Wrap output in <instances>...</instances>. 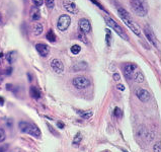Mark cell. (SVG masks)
Returning <instances> with one entry per match:
<instances>
[{"mask_svg":"<svg viewBox=\"0 0 161 152\" xmlns=\"http://www.w3.org/2000/svg\"><path fill=\"white\" fill-rule=\"evenodd\" d=\"M132 6L136 14L139 16H145L148 12L146 0H132Z\"/></svg>","mask_w":161,"mask_h":152,"instance_id":"cell-3","label":"cell"},{"mask_svg":"<svg viewBox=\"0 0 161 152\" xmlns=\"http://www.w3.org/2000/svg\"><path fill=\"white\" fill-rule=\"evenodd\" d=\"M13 152H19V151H13Z\"/></svg>","mask_w":161,"mask_h":152,"instance_id":"cell-42","label":"cell"},{"mask_svg":"<svg viewBox=\"0 0 161 152\" xmlns=\"http://www.w3.org/2000/svg\"><path fill=\"white\" fill-rule=\"evenodd\" d=\"M90 1H92V2L94 3V4H95V5H97V6H99V8H101V9H103V10H104V8L103 7V5H101V4H100V3H99V1H97V0H90Z\"/></svg>","mask_w":161,"mask_h":152,"instance_id":"cell-34","label":"cell"},{"mask_svg":"<svg viewBox=\"0 0 161 152\" xmlns=\"http://www.w3.org/2000/svg\"><path fill=\"white\" fill-rule=\"evenodd\" d=\"M19 129L22 132L30 134V135L40 138L41 137V131L38 128L37 125H34L33 123H29V122H24V121H22L19 123Z\"/></svg>","mask_w":161,"mask_h":152,"instance_id":"cell-2","label":"cell"},{"mask_svg":"<svg viewBox=\"0 0 161 152\" xmlns=\"http://www.w3.org/2000/svg\"><path fill=\"white\" fill-rule=\"evenodd\" d=\"M82 140V136H81V133H77L76 134V136L74 137V140H73V143L74 144H79L80 143V141Z\"/></svg>","mask_w":161,"mask_h":152,"instance_id":"cell-26","label":"cell"},{"mask_svg":"<svg viewBox=\"0 0 161 152\" xmlns=\"http://www.w3.org/2000/svg\"><path fill=\"white\" fill-rule=\"evenodd\" d=\"M6 138V135H5V131L2 129V128H0V143H2L3 141L5 140Z\"/></svg>","mask_w":161,"mask_h":152,"instance_id":"cell-28","label":"cell"},{"mask_svg":"<svg viewBox=\"0 0 161 152\" xmlns=\"http://www.w3.org/2000/svg\"><path fill=\"white\" fill-rule=\"evenodd\" d=\"M46 38H47V40L50 41L51 43H55L56 42V39H57V37H56V34H55L53 30H49V32L47 33V34H46Z\"/></svg>","mask_w":161,"mask_h":152,"instance_id":"cell-21","label":"cell"},{"mask_svg":"<svg viewBox=\"0 0 161 152\" xmlns=\"http://www.w3.org/2000/svg\"><path fill=\"white\" fill-rule=\"evenodd\" d=\"M72 83L77 89H83L90 85V80L87 77H84V76H78V77H75L73 79Z\"/></svg>","mask_w":161,"mask_h":152,"instance_id":"cell-5","label":"cell"},{"mask_svg":"<svg viewBox=\"0 0 161 152\" xmlns=\"http://www.w3.org/2000/svg\"><path fill=\"white\" fill-rule=\"evenodd\" d=\"M106 42L108 47H111V33L110 30H107V36H106Z\"/></svg>","mask_w":161,"mask_h":152,"instance_id":"cell-25","label":"cell"},{"mask_svg":"<svg viewBox=\"0 0 161 152\" xmlns=\"http://www.w3.org/2000/svg\"><path fill=\"white\" fill-rule=\"evenodd\" d=\"M87 68V64L85 62H78L75 65L72 66V71L73 72H78V71H83Z\"/></svg>","mask_w":161,"mask_h":152,"instance_id":"cell-18","label":"cell"},{"mask_svg":"<svg viewBox=\"0 0 161 152\" xmlns=\"http://www.w3.org/2000/svg\"><path fill=\"white\" fill-rule=\"evenodd\" d=\"M7 148H8L7 144L2 145V146H0V152H6V151H7Z\"/></svg>","mask_w":161,"mask_h":152,"instance_id":"cell-32","label":"cell"},{"mask_svg":"<svg viewBox=\"0 0 161 152\" xmlns=\"http://www.w3.org/2000/svg\"><path fill=\"white\" fill-rule=\"evenodd\" d=\"M77 114L81 117V118H83V119H90L91 117L93 116V112L92 110H77Z\"/></svg>","mask_w":161,"mask_h":152,"instance_id":"cell-20","label":"cell"},{"mask_svg":"<svg viewBox=\"0 0 161 152\" xmlns=\"http://www.w3.org/2000/svg\"><path fill=\"white\" fill-rule=\"evenodd\" d=\"M70 51H71L72 54L77 55V54L80 53V51H81V47L78 46V45H74V46L71 47V49H70Z\"/></svg>","mask_w":161,"mask_h":152,"instance_id":"cell-23","label":"cell"},{"mask_svg":"<svg viewBox=\"0 0 161 152\" xmlns=\"http://www.w3.org/2000/svg\"><path fill=\"white\" fill-rule=\"evenodd\" d=\"M57 126H58V128H60V129H64L65 128L64 123H62V122H57Z\"/></svg>","mask_w":161,"mask_h":152,"instance_id":"cell-37","label":"cell"},{"mask_svg":"<svg viewBox=\"0 0 161 152\" xmlns=\"http://www.w3.org/2000/svg\"><path fill=\"white\" fill-rule=\"evenodd\" d=\"M106 152H110V151H106Z\"/></svg>","mask_w":161,"mask_h":152,"instance_id":"cell-43","label":"cell"},{"mask_svg":"<svg viewBox=\"0 0 161 152\" xmlns=\"http://www.w3.org/2000/svg\"><path fill=\"white\" fill-rule=\"evenodd\" d=\"M48 128H49V131H50V132H52V133H53V135H55L56 137H58L59 136V134L57 133V131H56V130H54L53 129V127H52V126H50V125H49V124H48Z\"/></svg>","mask_w":161,"mask_h":152,"instance_id":"cell-30","label":"cell"},{"mask_svg":"<svg viewBox=\"0 0 161 152\" xmlns=\"http://www.w3.org/2000/svg\"><path fill=\"white\" fill-rule=\"evenodd\" d=\"M138 69V66L134 63H127L124 67V73L125 76L128 79H132V75L133 73Z\"/></svg>","mask_w":161,"mask_h":152,"instance_id":"cell-9","label":"cell"},{"mask_svg":"<svg viewBox=\"0 0 161 152\" xmlns=\"http://www.w3.org/2000/svg\"><path fill=\"white\" fill-rule=\"evenodd\" d=\"M51 67L57 74H62L64 71V65L59 59H53L51 61Z\"/></svg>","mask_w":161,"mask_h":152,"instance_id":"cell-10","label":"cell"},{"mask_svg":"<svg viewBox=\"0 0 161 152\" xmlns=\"http://www.w3.org/2000/svg\"><path fill=\"white\" fill-rule=\"evenodd\" d=\"M104 20H106V22H107V25L110 26V27H111L115 33H117L119 36H120L122 39H124L125 41H129V37H128V34H126L124 30H123V29L118 25L117 22H115V20L113 19V18H111L110 16H106L104 17Z\"/></svg>","mask_w":161,"mask_h":152,"instance_id":"cell-4","label":"cell"},{"mask_svg":"<svg viewBox=\"0 0 161 152\" xmlns=\"http://www.w3.org/2000/svg\"><path fill=\"white\" fill-rule=\"evenodd\" d=\"M79 30L83 34H88L91 32V23L87 18H81L79 20Z\"/></svg>","mask_w":161,"mask_h":152,"instance_id":"cell-8","label":"cell"},{"mask_svg":"<svg viewBox=\"0 0 161 152\" xmlns=\"http://www.w3.org/2000/svg\"><path fill=\"white\" fill-rule=\"evenodd\" d=\"M33 2H34V6H37V7H38V6L43 5L44 0H33Z\"/></svg>","mask_w":161,"mask_h":152,"instance_id":"cell-31","label":"cell"},{"mask_svg":"<svg viewBox=\"0 0 161 152\" xmlns=\"http://www.w3.org/2000/svg\"><path fill=\"white\" fill-rule=\"evenodd\" d=\"M144 34H145V36H146L147 39H148V41L153 45L154 47H158V42H157L155 34H154L152 29L149 26H146L144 27Z\"/></svg>","mask_w":161,"mask_h":152,"instance_id":"cell-7","label":"cell"},{"mask_svg":"<svg viewBox=\"0 0 161 152\" xmlns=\"http://www.w3.org/2000/svg\"><path fill=\"white\" fill-rule=\"evenodd\" d=\"M3 58H4V54H3L2 50L0 49V65L2 64V61H3Z\"/></svg>","mask_w":161,"mask_h":152,"instance_id":"cell-36","label":"cell"},{"mask_svg":"<svg viewBox=\"0 0 161 152\" xmlns=\"http://www.w3.org/2000/svg\"><path fill=\"white\" fill-rule=\"evenodd\" d=\"M30 19L33 22H37L41 18V12H40V9L37 6H33L30 8Z\"/></svg>","mask_w":161,"mask_h":152,"instance_id":"cell-14","label":"cell"},{"mask_svg":"<svg viewBox=\"0 0 161 152\" xmlns=\"http://www.w3.org/2000/svg\"><path fill=\"white\" fill-rule=\"evenodd\" d=\"M114 115H115V118L122 119V117H123V110H122L120 108H115V110H114Z\"/></svg>","mask_w":161,"mask_h":152,"instance_id":"cell-22","label":"cell"},{"mask_svg":"<svg viewBox=\"0 0 161 152\" xmlns=\"http://www.w3.org/2000/svg\"><path fill=\"white\" fill-rule=\"evenodd\" d=\"M31 30H33V33L34 36H40V34L43 33L44 27L41 22H34L33 26H31Z\"/></svg>","mask_w":161,"mask_h":152,"instance_id":"cell-15","label":"cell"},{"mask_svg":"<svg viewBox=\"0 0 161 152\" xmlns=\"http://www.w3.org/2000/svg\"><path fill=\"white\" fill-rule=\"evenodd\" d=\"M153 150H154V152H161V143L159 142V141L154 145Z\"/></svg>","mask_w":161,"mask_h":152,"instance_id":"cell-29","label":"cell"},{"mask_svg":"<svg viewBox=\"0 0 161 152\" xmlns=\"http://www.w3.org/2000/svg\"><path fill=\"white\" fill-rule=\"evenodd\" d=\"M63 6H64V9L67 10L70 13H74V14H76V13L78 12V8H77L75 3H73V2L64 1L63 2Z\"/></svg>","mask_w":161,"mask_h":152,"instance_id":"cell-13","label":"cell"},{"mask_svg":"<svg viewBox=\"0 0 161 152\" xmlns=\"http://www.w3.org/2000/svg\"><path fill=\"white\" fill-rule=\"evenodd\" d=\"M0 25H2V15H1V13H0Z\"/></svg>","mask_w":161,"mask_h":152,"instance_id":"cell-40","label":"cell"},{"mask_svg":"<svg viewBox=\"0 0 161 152\" xmlns=\"http://www.w3.org/2000/svg\"><path fill=\"white\" fill-rule=\"evenodd\" d=\"M0 77H1V72H0Z\"/></svg>","mask_w":161,"mask_h":152,"instance_id":"cell-41","label":"cell"},{"mask_svg":"<svg viewBox=\"0 0 161 152\" xmlns=\"http://www.w3.org/2000/svg\"><path fill=\"white\" fill-rule=\"evenodd\" d=\"M132 78L134 79L136 82H138V83H142V82L144 81V79H145L144 75H143V73L139 70V69H137V70L133 73Z\"/></svg>","mask_w":161,"mask_h":152,"instance_id":"cell-16","label":"cell"},{"mask_svg":"<svg viewBox=\"0 0 161 152\" xmlns=\"http://www.w3.org/2000/svg\"><path fill=\"white\" fill-rule=\"evenodd\" d=\"M136 95H137V98L143 102H147L150 99V98H151L150 93L147 91L146 89H143V88H138L137 90H136Z\"/></svg>","mask_w":161,"mask_h":152,"instance_id":"cell-11","label":"cell"},{"mask_svg":"<svg viewBox=\"0 0 161 152\" xmlns=\"http://www.w3.org/2000/svg\"><path fill=\"white\" fill-rule=\"evenodd\" d=\"M77 38H78V39H79L80 41H81V42H83V43H85V44L88 43V40H87L85 34H83V33H81V32L78 33V34H77Z\"/></svg>","mask_w":161,"mask_h":152,"instance_id":"cell-24","label":"cell"},{"mask_svg":"<svg viewBox=\"0 0 161 152\" xmlns=\"http://www.w3.org/2000/svg\"><path fill=\"white\" fill-rule=\"evenodd\" d=\"M117 88L119 89V90L124 91L125 90V85H123V84H118L117 85Z\"/></svg>","mask_w":161,"mask_h":152,"instance_id":"cell-35","label":"cell"},{"mask_svg":"<svg viewBox=\"0 0 161 152\" xmlns=\"http://www.w3.org/2000/svg\"><path fill=\"white\" fill-rule=\"evenodd\" d=\"M118 13H119V16L121 17V19L124 22L125 25L127 26L129 29H130L132 32L136 34V36H138V37L141 36V33H140L139 27L134 23L133 19L131 18V15L129 14V12L127 11V10L122 8V7H119L118 8Z\"/></svg>","mask_w":161,"mask_h":152,"instance_id":"cell-1","label":"cell"},{"mask_svg":"<svg viewBox=\"0 0 161 152\" xmlns=\"http://www.w3.org/2000/svg\"><path fill=\"white\" fill-rule=\"evenodd\" d=\"M5 58H6V60H7L8 63H13L15 60H16V58H17V53H16V51H10L8 52L7 54L5 55Z\"/></svg>","mask_w":161,"mask_h":152,"instance_id":"cell-19","label":"cell"},{"mask_svg":"<svg viewBox=\"0 0 161 152\" xmlns=\"http://www.w3.org/2000/svg\"><path fill=\"white\" fill-rule=\"evenodd\" d=\"M70 22H71V18H70V16L67 15V14H63V15H61L60 17H59L57 27L59 29V30L65 32V30L69 27Z\"/></svg>","mask_w":161,"mask_h":152,"instance_id":"cell-6","label":"cell"},{"mask_svg":"<svg viewBox=\"0 0 161 152\" xmlns=\"http://www.w3.org/2000/svg\"><path fill=\"white\" fill-rule=\"evenodd\" d=\"M36 50L38 51V53L41 55L42 57H47L49 53H50V47L46 44L43 43H38L36 45Z\"/></svg>","mask_w":161,"mask_h":152,"instance_id":"cell-12","label":"cell"},{"mask_svg":"<svg viewBox=\"0 0 161 152\" xmlns=\"http://www.w3.org/2000/svg\"><path fill=\"white\" fill-rule=\"evenodd\" d=\"M3 103H4V98L0 96V106H3Z\"/></svg>","mask_w":161,"mask_h":152,"instance_id":"cell-38","label":"cell"},{"mask_svg":"<svg viewBox=\"0 0 161 152\" xmlns=\"http://www.w3.org/2000/svg\"><path fill=\"white\" fill-rule=\"evenodd\" d=\"M45 3H46V5H47V7L49 9H52L54 7V5H55V0H44Z\"/></svg>","mask_w":161,"mask_h":152,"instance_id":"cell-27","label":"cell"},{"mask_svg":"<svg viewBox=\"0 0 161 152\" xmlns=\"http://www.w3.org/2000/svg\"><path fill=\"white\" fill-rule=\"evenodd\" d=\"M113 77H114V80H115V81L121 80V75L119 74V73H115V74L113 75Z\"/></svg>","mask_w":161,"mask_h":152,"instance_id":"cell-33","label":"cell"},{"mask_svg":"<svg viewBox=\"0 0 161 152\" xmlns=\"http://www.w3.org/2000/svg\"><path fill=\"white\" fill-rule=\"evenodd\" d=\"M6 74H7V75L11 74V68H10V69H7V70H6Z\"/></svg>","mask_w":161,"mask_h":152,"instance_id":"cell-39","label":"cell"},{"mask_svg":"<svg viewBox=\"0 0 161 152\" xmlns=\"http://www.w3.org/2000/svg\"><path fill=\"white\" fill-rule=\"evenodd\" d=\"M30 95L33 98H34V99H38V98H41L42 93L40 91V89H38V87H36V86H30Z\"/></svg>","mask_w":161,"mask_h":152,"instance_id":"cell-17","label":"cell"}]
</instances>
